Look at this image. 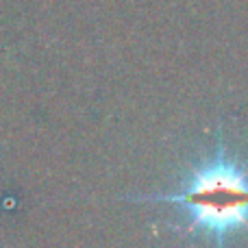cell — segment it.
I'll list each match as a JSON object with an SVG mask.
<instances>
[{"label":"cell","instance_id":"obj_1","mask_svg":"<svg viewBox=\"0 0 248 248\" xmlns=\"http://www.w3.org/2000/svg\"><path fill=\"white\" fill-rule=\"evenodd\" d=\"M133 202H170L187 211L185 233H202L216 248H224L227 237L248 229V168L218 148L176 194H150L126 198Z\"/></svg>","mask_w":248,"mask_h":248}]
</instances>
